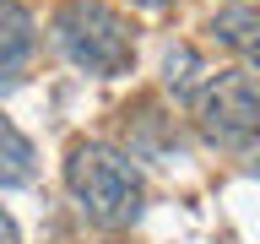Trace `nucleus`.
Wrapping results in <instances>:
<instances>
[{
	"label": "nucleus",
	"instance_id": "39448f33",
	"mask_svg": "<svg viewBox=\"0 0 260 244\" xmlns=\"http://www.w3.org/2000/svg\"><path fill=\"white\" fill-rule=\"evenodd\" d=\"M38 174V158H32V141L0 114V190H22Z\"/></svg>",
	"mask_w": 260,
	"mask_h": 244
},
{
	"label": "nucleus",
	"instance_id": "20e7f679",
	"mask_svg": "<svg viewBox=\"0 0 260 244\" xmlns=\"http://www.w3.org/2000/svg\"><path fill=\"white\" fill-rule=\"evenodd\" d=\"M32 49H38V22L22 0H0V93L22 81Z\"/></svg>",
	"mask_w": 260,
	"mask_h": 244
},
{
	"label": "nucleus",
	"instance_id": "0eeeda50",
	"mask_svg": "<svg viewBox=\"0 0 260 244\" xmlns=\"http://www.w3.org/2000/svg\"><path fill=\"white\" fill-rule=\"evenodd\" d=\"M162 76H168V93H174V98H195V87H201L195 76H206V65L195 60L190 44H174L168 60H162Z\"/></svg>",
	"mask_w": 260,
	"mask_h": 244
},
{
	"label": "nucleus",
	"instance_id": "7ed1b4c3",
	"mask_svg": "<svg viewBox=\"0 0 260 244\" xmlns=\"http://www.w3.org/2000/svg\"><path fill=\"white\" fill-rule=\"evenodd\" d=\"M190 109H195V125H201L206 141L244 146L260 130V81L249 71H217V76L206 71V81L190 98Z\"/></svg>",
	"mask_w": 260,
	"mask_h": 244
},
{
	"label": "nucleus",
	"instance_id": "f257e3e1",
	"mask_svg": "<svg viewBox=\"0 0 260 244\" xmlns=\"http://www.w3.org/2000/svg\"><path fill=\"white\" fill-rule=\"evenodd\" d=\"M65 190L98 228H130L146 206V185L136 163L103 141H76L65 152Z\"/></svg>",
	"mask_w": 260,
	"mask_h": 244
},
{
	"label": "nucleus",
	"instance_id": "423d86ee",
	"mask_svg": "<svg viewBox=\"0 0 260 244\" xmlns=\"http://www.w3.org/2000/svg\"><path fill=\"white\" fill-rule=\"evenodd\" d=\"M211 33H217L228 49H239L244 60L260 71V11H249V6H244V11H222L211 22Z\"/></svg>",
	"mask_w": 260,
	"mask_h": 244
},
{
	"label": "nucleus",
	"instance_id": "1a4fd4ad",
	"mask_svg": "<svg viewBox=\"0 0 260 244\" xmlns=\"http://www.w3.org/2000/svg\"><path fill=\"white\" fill-rule=\"evenodd\" d=\"M130 6H136V11H168L174 0H130Z\"/></svg>",
	"mask_w": 260,
	"mask_h": 244
},
{
	"label": "nucleus",
	"instance_id": "6e6552de",
	"mask_svg": "<svg viewBox=\"0 0 260 244\" xmlns=\"http://www.w3.org/2000/svg\"><path fill=\"white\" fill-rule=\"evenodd\" d=\"M0 244H22V233H16V223L0 211Z\"/></svg>",
	"mask_w": 260,
	"mask_h": 244
},
{
	"label": "nucleus",
	"instance_id": "f03ea898",
	"mask_svg": "<svg viewBox=\"0 0 260 244\" xmlns=\"http://www.w3.org/2000/svg\"><path fill=\"white\" fill-rule=\"evenodd\" d=\"M54 44L65 49V60L81 65L87 76H119L136 60V33L114 6L103 0H65L54 16Z\"/></svg>",
	"mask_w": 260,
	"mask_h": 244
}]
</instances>
